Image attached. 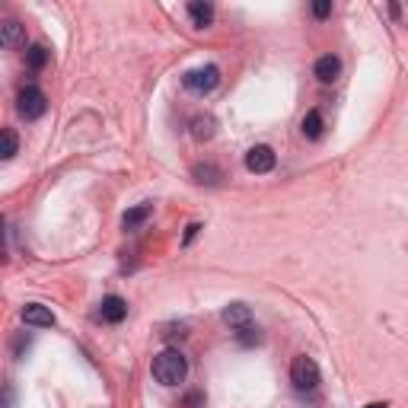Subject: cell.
<instances>
[{"mask_svg":"<svg viewBox=\"0 0 408 408\" xmlns=\"http://www.w3.org/2000/svg\"><path fill=\"white\" fill-rule=\"evenodd\" d=\"M322 115L316 112V109H310V112L303 115V137H310V141H319L322 137Z\"/></svg>","mask_w":408,"mask_h":408,"instance_id":"obj_13","label":"cell"},{"mask_svg":"<svg viewBox=\"0 0 408 408\" xmlns=\"http://www.w3.org/2000/svg\"><path fill=\"white\" fill-rule=\"evenodd\" d=\"M45 109H48V99H45V93L38 90V86H23V90H19V99H16V112L23 115L26 121L42 118V115H45Z\"/></svg>","mask_w":408,"mask_h":408,"instance_id":"obj_4","label":"cell"},{"mask_svg":"<svg viewBox=\"0 0 408 408\" xmlns=\"http://www.w3.org/2000/svg\"><path fill=\"white\" fill-rule=\"evenodd\" d=\"M201 405H204V395L201 393H191L189 399L182 402V408H201Z\"/></svg>","mask_w":408,"mask_h":408,"instance_id":"obj_21","label":"cell"},{"mask_svg":"<svg viewBox=\"0 0 408 408\" xmlns=\"http://www.w3.org/2000/svg\"><path fill=\"white\" fill-rule=\"evenodd\" d=\"M223 322L233 325V329H246V325H252V310L246 303H230L223 310Z\"/></svg>","mask_w":408,"mask_h":408,"instance_id":"obj_8","label":"cell"},{"mask_svg":"<svg viewBox=\"0 0 408 408\" xmlns=\"http://www.w3.org/2000/svg\"><path fill=\"white\" fill-rule=\"evenodd\" d=\"M48 58H52V54H48L45 45H29V52H26V64H29L32 70H42L48 64Z\"/></svg>","mask_w":408,"mask_h":408,"instance_id":"obj_15","label":"cell"},{"mask_svg":"<svg viewBox=\"0 0 408 408\" xmlns=\"http://www.w3.org/2000/svg\"><path fill=\"white\" fill-rule=\"evenodd\" d=\"M0 42H3V48H19L23 45V26L16 19H7L0 26Z\"/></svg>","mask_w":408,"mask_h":408,"instance_id":"obj_10","label":"cell"},{"mask_svg":"<svg viewBox=\"0 0 408 408\" xmlns=\"http://www.w3.org/2000/svg\"><path fill=\"white\" fill-rule=\"evenodd\" d=\"M23 322L32 325V329H52L54 325V313L42 303H26L23 306Z\"/></svg>","mask_w":408,"mask_h":408,"instance_id":"obj_7","label":"cell"},{"mask_svg":"<svg viewBox=\"0 0 408 408\" xmlns=\"http://www.w3.org/2000/svg\"><path fill=\"white\" fill-rule=\"evenodd\" d=\"M363 408H389L386 402H370V405H363Z\"/></svg>","mask_w":408,"mask_h":408,"instance_id":"obj_23","label":"cell"},{"mask_svg":"<svg viewBox=\"0 0 408 408\" xmlns=\"http://www.w3.org/2000/svg\"><path fill=\"white\" fill-rule=\"evenodd\" d=\"M159 335H163V341H175V338L182 341V338H185L189 332H185V325H166V329H163Z\"/></svg>","mask_w":408,"mask_h":408,"instance_id":"obj_19","label":"cell"},{"mask_svg":"<svg viewBox=\"0 0 408 408\" xmlns=\"http://www.w3.org/2000/svg\"><path fill=\"white\" fill-rule=\"evenodd\" d=\"M329 13H332V3H329V0H316V3H313V16H316V19H325Z\"/></svg>","mask_w":408,"mask_h":408,"instance_id":"obj_20","label":"cell"},{"mask_svg":"<svg viewBox=\"0 0 408 408\" xmlns=\"http://www.w3.org/2000/svg\"><path fill=\"white\" fill-rule=\"evenodd\" d=\"M236 341H240L242 348H252V345H258V341H262V332H258L256 325H246V329H240V332H236Z\"/></svg>","mask_w":408,"mask_h":408,"instance_id":"obj_17","label":"cell"},{"mask_svg":"<svg viewBox=\"0 0 408 408\" xmlns=\"http://www.w3.org/2000/svg\"><path fill=\"white\" fill-rule=\"evenodd\" d=\"M150 373L159 386H179L182 379L189 377V361H185V354L179 348H166L163 354L153 357Z\"/></svg>","mask_w":408,"mask_h":408,"instance_id":"obj_1","label":"cell"},{"mask_svg":"<svg viewBox=\"0 0 408 408\" xmlns=\"http://www.w3.org/2000/svg\"><path fill=\"white\" fill-rule=\"evenodd\" d=\"M125 316H128V303L121 300V297H106V300L99 303V319L102 322H112V325H118V322H125Z\"/></svg>","mask_w":408,"mask_h":408,"instance_id":"obj_6","label":"cell"},{"mask_svg":"<svg viewBox=\"0 0 408 408\" xmlns=\"http://www.w3.org/2000/svg\"><path fill=\"white\" fill-rule=\"evenodd\" d=\"M150 214H153V204H137V207H131V211L121 217V223H125V230H137L141 223H147Z\"/></svg>","mask_w":408,"mask_h":408,"instance_id":"obj_12","label":"cell"},{"mask_svg":"<svg viewBox=\"0 0 408 408\" xmlns=\"http://www.w3.org/2000/svg\"><path fill=\"white\" fill-rule=\"evenodd\" d=\"M16 147H19L16 134L10 128H3V153H0V157H3V159H13L16 157Z\"/></svg>","mask_w":408,"mask_h":408,"instance_id":"obj_18","label":"cell"},{"mask_svg":"<svg viewBox=\"0 0 408 408\" xmlns=\"http://www.w3.org/2000/svg\"><path fill=\"white\" fill-rule=\"evenodd\" d=\"M191 175H195V182H201V185H214V182H220V169L214 166V163H198V166L191 169Z\"/></svg>","mask_w":408,"mask_h":408,"instance_id":"obj_14","label":"cell"},{"mask_svg":"<svg viewBox=\"0 0 408 408\" xmlns=\"http://www.w3.org/2000/svg\"><path fill=\"white\" fill-rule=\"evenodd\" d=\"M290 383H294V389H300V393L316 389V386H319L316 361H313V357H306V354H297L294 363H290Z\"/></svg>","mask_w":408,"mask_h":408,"instance_id":"obj_3","label":"cell"},{"mask_svg":"<svg viewBox=\"0 0 408 408\" xmlns=\"http://www.w3.org/2000/svg\"><path fill=\"white\" fill-rule=\"evenodd\" d=\"M338 74H341V61L335 58V54H322V58L316 61V77L322 80V84L338 80Z\"/></svg>","mask_w":408,"mask_h":408,"instance_id":"obj_9","label":"cell"},{"mask_svg":"<svg viewBox=\"0 0 408 408\" xmlns=\"http://www.w3.org/2000/svg\"><path fill=\"white\" fill-rule=\"evenodd\" d=\"M198 230H201V227H198V223H189V230H185V240H182V242H185V246H189V242H191V240H195V236H198Z\"/></svg>","mask_w":408,"mask_h":408,"instance_id":"obj_22","label":"cell"},{"mask_svg":"<svg viewBox=\"0 0 408 408\" xmlns=\"http://www.w3.org/2000/svg\"><path fill=\"white\" fill-rule=\"evenodd\" d=\"M246 169L249 173H272L274 169V150L272 147H252L249 153H246Z\"/></svg>","mask_w":408,"mask_h":408,"instance_id":"obj_5","label":"cell"},{"mask_svg":"<svg viewBox=\"0 0 408 408\" xmlns=\"http://www.w3.org/2000/svg\"><path fill=\"white\" fill-rule=\"evenodd\" d=\"M217 84H220V68H214V64L195 68L182 77V86L189 93H198V96H207L211 90H217Z\"/></svg>","mask_w":408,"mask_h":408,"instance_id":"obj_2","label":"cell"},{"mask_svg":"<svg viewBox=\"0 0 408 408\" xmlns=\"http://www.w3.org/2000/svg\"><path fill=\"white\" fill-rule=\"evenodd\" d=\"M191 134H195L198 141H207V137H214V118H211V115H198V118L191 121Z\"/></svg>","mask_w":408,"mask_h":408,"instance_id":"obj_16","label":"cell"},{"mask_svg":"<svg viewBox=\"0 0 408 408\" xmlns=\"http://www.w3.org/2000/svg\"><path fill=\"white\" fill-rule=\"evenodd\" d=\"M189 16H191V23H195L198 29H204V26L214 23V7H211V3L195 0V3H189Z\"/></svg>","mask_w":408,"mask_h":408,"instance_id":"obj_11","label":"cell"}]
</instances>
